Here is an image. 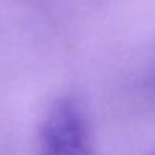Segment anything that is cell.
<instances>
[{
  "label": "cell",
  "mask_w": 155,
  "mask_h": 155,
  "mask_svg": "<svg viewBox=\"0 0 155 155\" xmlns=\"http://www.w3.org/2000/svg\"><path fill=\"white\" fill-rule=\"evenodd\" d=\"M41 155H92L86 117L72 98H62L50 108L41 133Z\"/></svg>",
  "instance_id": "6da1fadb"
}]
</instances>
